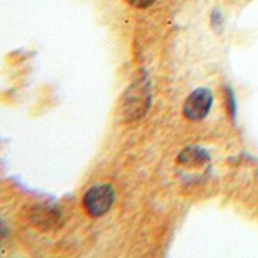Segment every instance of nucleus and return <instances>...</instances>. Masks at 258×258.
I'll return each mask as SVG.
<instances>
[{
	"label": "nucleus",
	"instance_id": "20e7f679",
	"mask_svg": "<svg viewBox=\"0 0 258 258\" xmlns=\"http://www.w3.org/2000/svg\"><path fill=\"white\" fill-rule=\"evenodd\" d=\"M207 160H208V155L205 151H202L201 148H188L181 152L178 163L184 166H199V164H204Z\"/></svg>",
	"mask_w": 258,
	"mask_h": 258
},
{
	"label": "nucleus",
	"instance_id": "423d86ee",
	"mask_svg": "<svg viewBox=\"0 0 258 258\" xmlns=\"http://www.w3.org/2000/svg\"><path fill=\"white\" fill-rule=\"evenodd\" d=\"M5 234H7L5 225H4V222H2V220H0V241H2V238L5 237Z\"/></svg>",
	"mask_w": 258,
	"mask_h": 258
},
{
	"label": "nucleus",
	"instance_id": "39448f33",
	"mask_svg": "<svg viewBox=\"0 0 258 258\" xmlns=\"http://www.w3.org/2000/svg\"><path fill=\"white\" fill-rule=\"evenodd\" d=\"M155 2V0H127L129 5H133L136 8H148L151 7L152 4Z\"/></svg>",
	"mask_w": 258,
	"mask_h": 258
},
{
	"label": "nucleus",
	"instance_id": "f257e3e1",
	"mask_svg": "<svg viewBox=\"0 0 258 258\" xmlns=\"http://www.w3.org/2000/svg\"><path fill=\"white\" fill-rule=\"evenodd\" d=\"M114 199V188L109 184H96L85 193L84 208L91 217H100L111 210Z\"/></svg>",
	"mask_w": 258,
	"mask_h": 258
},
{
	"label": "nucleus",
	"instance_id": "7ed1b4c3",
	"mask_svg": "<svg viewBox=\"0 0 258 258\" xmlns=\"http://www.w3.org/2000/svg\"><path fill=\"white\" fill-rule=\"evenodd\" d=\"M59 214L56 213V210H53L50 207H43V205H37V207L31 208V213H29L31 222L35 226H40L43 229L49 228V226H53Z\"/></svg>",
	"mask_w": 258,
	"mask_h": 258
},
{
	"label": "nucleus",
	"instance_id": "f03ea898",
	"mask_svg": "<svg viewBox=\"0 0 258 258\" xmlns=\"http://www.w3.org/2000/svg\"><path fill=\"white\" fill-rule=\"evenodd\" d=\"M213 94L207 88H199L193 91L184 103V115L188 120H202L211 109Z\"/></svg>",
	"mask_w": 258,
	"mask_h": 258
}]
</instances>
